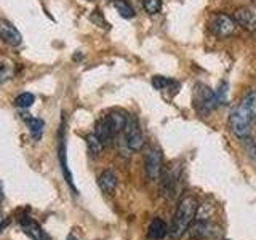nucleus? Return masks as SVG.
<instances>
[{
  "instance_id": "obj_1",
  "label": "nucleus",
  "mask_w": 256,
  "mask_h": 240,
  "mask_svg": "<svg viewBox=\"0 0 256 240\" xmlns=\"http://www.w3.org/2000/svg\"><path fill=\"white\" fill-rule=\"evenodd\" d=\"M197 208L198 204L194 197H184L178 208H176L174 216H173V221H172V226H170V236L178 238L181 237L184 232L188 230V228L190 226V222L194 221L196 214H197Z\"/></svg>"
},
{
  "instance_id": "obj_2",
  "label": "nucleus",
  "mask_w": 256,
  "mask_h": 240,
  "mask_svg": "<svg viewBox=\"0 0 256 240\" xmlns=\"http://www.w3.org/2000/svg\"><path fill=\"white\" fill-rule=\"evenodd\" d=\"M253 120L254 117L250 112L238 104V106H236L230 110V116H229V125H230L232 133H234L237 138H242V140L248 138V134L252 132Z\"/></svg>"
},
{
  "instance_id": "obj_3",
  "label": "nucleus",
  "mask_w": 256,
  "mask_h": 240,
  "mask_svg": "<svg viewBox=\"0 0 256 240\" xmlns=\"http://www.w3.org/2000/svg\"><path fill=\"white\" fill-rule=\"evenodd\" d=\"M237 22L232 16L226 13H214L208 20V29L210 32L218 38H226L230 37L236 32Z\"/></svg>"
},
{
  "instance_id": "obj_4",
  "label": "nucleus",
  "mask_w": 256,
  "mask_h": 240,
  "mask_svg": "<svg viewBox=\"0 0 256 240\" xmlns=\"http://www.w3.org/2000/svg\"><path fill=\"white\" fill-rule=\"evenodd\" d=\"M194 106L202 114H206V112L216 109L220 106L218 98H216V92H213L205 84H197L194 86Z\"/></svg>"
},
{
  "instance_id": "obj_5",
  "label": "nucleus",
  "mask_w": 256,
  "mask_h": 240,
  "mask_svg": "<svg viewBox=\"0 0 256 240\" xmlns=\"http://www.w3.org/2000/svg\"><path fill=\"white\" fill-rule=\"evenodd\" d=\"M124 133H125L126 146L130 148L132 150H141L142 149V146H144V136H142L138 118H136L134 116H128Z\"/></svg>"
},
{
  "instance_id": "obj_6",
  "label": "nucleus",
  "mask_w": 256,
  "mask_h": 240,
  "mask_svg": "<svg viewBox=\"0 0 256 240\" xmlns=\"http://www.w3.org/2000/svg\"><path fill=\"white\" fill-rule=\"evenodd\" d=\"M144 170L149 176V180L156 181L162 173V154L156 148H149L144 154Z\"/></svg>"
},
{
  "instance_id": "obj_7",
  "label": "nucleus",
  "mask_w": 256,
  "mask_h": 240,
  "mask_svg": "<svg viewBox=\"0 0 256 240\" xmlns=\"http://www.w3.org/2000/svg\"><path fill=\"white\" fill-rule=\"evenodd\" d=\"M0 38L10 46H18L22 42L20 30L6 20H0Z\"/></svg>"
},
{
  "instance_id": "obj_8",
  "label": "nucleus",
  "mask_w": 256,
  "mask_h": 240,
  "mask_svg": "<svg viewBox=\"0 0 256 240\" xmlns=\"http://www.w3.org/2000/svg\"><path fill=\"white\" fill-rule=\"evenodd\" d=\"M234 20L238 26H242L244 29L254 32L256 30V10L250 6H242L234 13Z\"/></svg>"
},
{
  "instance_id": "obj_9",
  "label": "nucleus",
  "mask_w": 256,
  "mask_h": 240,
  "mask_svg": "<svg viewBox=\"0 0 256 240\" xmlns=\"http://www.w3.org/2000/svg\"><path fill=\"white\" fill-rule=\"evenodd\" d=\"M20 224H21V229H22L24 234L29 236L30 238H34V240H52L50 237L46 236V232L42 228H40L34 220L21 218Z\"/></svg>"
},
{
  "instance_id": "obj_10",
  "label": "nucleus",
  "mask_w": 256,
  "mask_h": 240,
  "mask_svg": "<svg viewBox=\"0 0 256 240\" xmlns=\"http://www.w3.org/2000/svg\"><path fill=\"white\" fill-rule=\"evenodd\" d=\"M94 133L98 134V138L104 142V146H109V144L114 141V130H112V126H110V122H109V118L108 116L106 117H102L101 120H98V124H96V130Z\"/></svg>"
},
{
  "instance_id": "obj_11",
  "label": "nucleus",
  "mask_w": 256,
  "mask_h": 240,
  "mask_svg": "<svg viewBox=\"0 0 256 240\" xmlns=\"http://www.w3.org/2000/svg\"><path fill=\"white\" fill-rule=\"evenodd\" d=\"M98 184L102 192H106V194H112V192L116 190L117 188V174L112 172V170H106L102 172L100 180H98Z\"/></svg>"
},
{
  "instance_id": "obj_12",
  "label": "nucleus",
  "mask_w": 256,
  "mask_h": 240,
  "mask_svg": "<svg viewBox=\"0 0 256 240\" xmlns=\"http://www.w3.org/2000/svg\"><path fill=\"white\" fill-rule=\"evenodd\" d=\"M166 234H168V226H166V222H165L164 220H160V218L152 220L150 226H149V230H148L149 238L160 240V238H164Z\"/></svg>"
},
{
  "instance_id": "obj_13",
  "label": "nucleus",
  "mask_w": 256,
  "mask_h": 240,
  "mask_svg": "<svg viewBox=\"0 0 256 240\" xmlns=\"http://www.w3.org/2000/svg\"><path fill=\"white\" fill-rule=\"evenodd\" d=\"M108 118H109L110 126H112V130H114L116 134H118L120 132L125 130V125H126V120H128V116L125 114V112L114 110V112H110V114H108Z\"/></svg>"
},
{
  "instance_id": "obj_14",
  "label": "nucleus",
  "mask_w": 256,
  "mask_h": 240,
  "mask_svg": "<svg viewBox=\"0 0 256 240\" xmlns=\"http://www.w3.org/2000/svg\"><path fill=\"white\" fill-rule=\"evenodd\" d=\"M14 76V62L6 58V56L0 54V84L8 82Z\"/></svg>"
},
{
  "instance_id": "obj_15",
  "label": "nucleus",
  "mask_w": 256,
  "mask_h": 240,
  "mask_svg": "<svg viewBox=\"0 0 256 240\" xmlns=\"http://www.w3.org/2000/svg\"><path fill=\"white\" fill-rule=\"evenodd\" d=\"M24 120H26V124L29 126V132L32 134V138H34L36 141H38L40 138H42V133H44V120L42 118H37V117H24Z\"/></svg>"
},
{
  "instance_id": "obj_16",
  "label": "nucleus",
  "mask_w": 256,
  "mask_h": 240,
  "mask_svg": "<svg viewBox=\"0 0 256 240\" xmlns=\"http://www.w3.org/2000/svg\"><path fill=\"white\" fill-rule=\"evenodd\" d=\"M86 146H88V152H90L93 157H98L104 149V142L98 138V134L92 133L86 136Z\"/></svg>"
},
{
  "instance_id": "obj_17",
  "label": "nucleus",
  "mask_w": 256,
  "mask_h": 240,
  "mask_svg": "<svg viewBox=\"0 0 256 240\" xmlns=\"http://www.w3.org/2000/svg\"><path fill=\"white\" fill-rule=\"evenodd\" d=\"M114 8L118 12V14L122 16V18H126L130 20L134 16V10L133 6L126 2V0H114Z\"/></svg>"
},
{
  "instance_id": "obj_18",
  "label": "nucleus",
  "mask_w": 256,
  "mask_h": 240,
  "mask_svg": "<svg viewBox=\"0 0 256 240\" xmlns=\"http://www.w3.org/2000/svg\"><path fill=\"white\" fill-rule=\"evenodd\" d=\"M34 101H36V96L34 94L24 92V93L18 94L14 98V106L20 108V109H28V108L32 106V104H34Z\"/></svg>"
},
{
  "instance_id": "obj_19",
  "label": "nucleus",
  "mask_w": 256,
  "mask_h": 240,
  "mask_svg": "<svg viewBox=\"0 0 256 240\" xmlns=\"http://www.w3.org/2000/svg\"><path fill=\"white\" fill-rule=\"evenodd\" d=\"M240 106L245 108L256 118V92H250L240 102Z\"/></svg>"
},
{
  "instance_id": "obj_20",
  "label": "nucleus",
  "mask_w": 256,
  "mask_h": 240,
  "mask_svg": "<svg viewBox=\"0 0 256 240\" xmlns=\"http://www.w3.org/2000/svg\"><path fill=\"white\" fill-rule=\"evenodd\" d=\"M170 85H176V82H173L172 78L164 77V76H154V77H152V86H154L156 90H166Z\"/></svg>"
},
{
  "instance_id": "obj_21",
  "label": "nucleus",
  "mask_w": 256,
  "mask_h": 240,
  "mask_svg": "<svg viewBox=\"0 0 256 240\" xmlns=\"http://www.w3.org/2000/svg\"><path fill=\"white\" fill-rule=\"evenodd\" d=\"M142 6L148 14L154 16L162 10V0H142Z\"/></svg>"
},
{
  "instance_id": "obj_22",
  "label": "nucleus",
  "mask_w": 256,
  "mask_h": 240,
  "mask_svg": "<svg viewBox=\"0 0 256 240\" xmlns=\"http://www.w3.org/2000/svg\"><path fill=\"white\" fill-rule=\"evenodd\" d=\"M228 92H229L228 82H222V84L220 85V90L216 92V98H218L220 106H221V104H226V102H228Z\"/></svg>"
},
{
  "instance_id": "obj_23",
  "label": "nucleus",
  "mask_w": 256,
  "mask_h": 240,
  "mask_svg": "<svg viewBox=\"0 0 256 240\" xmlns=\"http://www.w3.org/2000/svg\"><path fill=\"white\" fill-rule=\"evenodd\" d=\"M92 21H94L100 28H108V26H109V24L101 18V13H100V12H94V13L92 14Z\"/></svg>"
},
{
  "instance_id": "obj_24",
  "label": "nucleus",
  "mask_w": 256,
  "mask_h": 240,
  "mask_svg": "<svg viewBox=\"0 0 256 240\" xmlns=\"http://www.w3.org/2000/svg\"><path fill=\"white\" fill-rule=\"evenodd\" d=\"M2 226H4V216L0 213V229H2Z\"/></svg>"
},
{
  "instance_id": "obj_25",
  "label": "nucleus",
  "mask_w": 256,
  "mask_h": 240,
  "mask_svg": "<svg viewBox=\"0 0 256 240\" xmlns=\"http://www.w3.org/2000/svg\"><path fill=\"white\" fill-rule=\"evenodd\" d=\"M0 198H2V189H0Z\"/></svg>"
}]
</instances>
